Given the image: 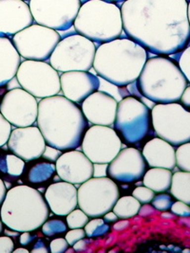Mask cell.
I'll use <instances>...</instances> for the list:
<instances>
[{"label": "cell", "mask_w": 190, "mask_h": 253, "mask_svg": "<svg viewBox=\"0 0 190 253\" xmlns=\"http://www.w3.org/2000/svg\"><path fill=\"white\" fill-rule=\"evenodd\" d=\"M35 238H36V236L33 235L31 233V231H24V232H21L19 242L22 246H28L35 240Z\"/></svg>", "instance_id": "45"}, {"label": "cell", "mask_w": 190, "mask_h": 253, "mask_svg": "<svg viewBox=\"0 0 190 253\" xmlns=\"http://www.w3.org/2000/svg\"><path fill=\"white\" fill-rule=\"evenodd\" d=\"M136 82L139 93L155 104L177 103L189 83L177 63L165 55L147 59Z\"/></svg>", "instance_id": "4"}, {"label": "cell", "mask_w": 190, "mask_h": 253, "mask_svg": "<svg viewBox=\"0 0 190 253\" xmlns=\"http://www.w3.org/2000/svg\"><path fill=\"white\" fill-rule=\"evenodd\" d=\"M188 15H189V21H190V1L188 2Z\"/></svg>", "instance_id": "57"}, {"label": "cell", "mask_w": 190, "mask_h": 253, "mask_svg": "<svg viewBox=\"0 0 190 253\" xmlns=\"http://www.w3.org/2000/svg\"><path fill=\"white\" fill-rule=\"evenodd\" d=\"M180 223H185V225H187L188 227L190 228V216L189 217H182L180 220Z\"/></svg>", "instance_id": "54"}, {"label": "cell", "mask_w": 190, "mask_h": 253, "mask_svg": "<svg viewBox=\"0 0 190 253\" xmlns=\"http://www.w3.org/2000/svg\"><path fill=\"white\" fill-rule=\"evenodd\" d=\"M96 46L83 35H71L61 39L49 57L58 72L89 71L94 68Z\"/></svg>", "instance_id": "8"}, {"label": "cell", "mask_w": 190, "mask_h": 253, "mask_svg": "<svg viewBox=\"0 0 190 253\" xmlns=\"http://www.w3.org/2000/svg\"><path fill=\"white\" fill-rule=\"evenodd\" d=\"M147 163L142 153L134 147L121 149L108 163L107 176L120 183H134L142 179Z\"/></svg>", "instance_id": "16"}, {"label": "cell", "mask_w": 190, "mask_h": 253, "mask_svg": "<svg viewBox=\"0 0 190 253\" xmlns=\"http://www.w3.org/2000/svg\"><path fill=\"white\" fill-rule=\"evenodd\" d=\"M156 135L173 146L190 141V112L178 103L155 104L151 108Z\"/></svg>", "instance_id": "9"}, {"label": "cell", "mask_w": 190, "mask_h": 253, "mask_svg": "<svg viewBox=\"0 0 190 253\" xmlns=\"http://www.w3.org/2000/svg\"><path fill=\"white\" fill-rule=\"evenodd\" d=\"M68 229V225L61 219H50L47 220L42 226V232L48 237L54 236L65 232Z\"/></svg>", "instance_id": "33"}, {"label": "cell", "mask_w": 190, "mask_h": 253, "mask_svg": "<svg viewBox=\"0 0 190 253\" xmlns=\"http://www.w3.org/2000/svg\"><path fill=\"white\" fill-rule=\"evenodd\" d=\"M84 230L86 231V234L89 238H93V237H99L106 234L109 230V226L106 224L104 219L98 217V218H93V220L89 221L85 226Z\"/></svg>", "instance_id": "29"}, {"label": "cell", "mask_w": 190, "mask_h": 253, "mask_svg": "<svg viewBox=\"0 0 190 253\" xmlns=\"http://www.w3.org/2000/svg\"><path fill=\"white\" fill-rule=\"evenodd\" d=\"M120 197L116 181L108 176L92 177L80 185L78 189V207L89 217H103L112 211Z\"/></svg>", "instance_id": "10"}, {"label": "cell", "mask_w": 190, "mask_h": 253, "mask_svg": "<svg viewBox=\"0 0 190 253\" xmlns=\"http://www.w3.org/2000/svg\"><path fill=\"white\" fill-rule=\"evenodd\" d=\"M117 106L118 101L112 95L97 90L84 101L81 108L89 123L111 126L115 121Z\"/></svg>", "instance_id": "20"}, {"label": "cell", "mask_w": 190, "mask_h": 253, "mask_svg": "<svg viewBox=\"0 0 190 253\" xmlns=\"http://www.w3.org/2000/svg\"><path fill=\"white\" fill-rule=\"evenodd\" d=\"M3 231V222H2V220H1V217H0V233Z\"/></svg>", "instance_id": "58"}, {"label": "cell", "mask_w": 190, "mask_h": 253, "mask_svg": "<svg viewBox=\"0 0 190 253\" xmlns=\"http://www.w3.org/2000/svg\"><path fill=\"white\" fill-rule=\"evenodd\" d=\"M147 60V50L131 38H117L96 48L94 69L118 87L135 83Z\"/></svg>", "instance_id": "3"}, {"label": "cell", "mask_w": 190, "mask_h": 253, "mask_svg": "<svg viewBox=\"0 0 190 253\" xmlns=\"http://www.w3.org/2000/svg\"><path fill=\"white\" fill-rule=\"evenodd\" d=\"M187 1H188V2H189V1H190V0H187Z\"/></svg>", "instance_id": "60"}, {"label": "cell", "mask_w": 190, "mask_h": 253, "mask_svg": "<svg viewBox=\"0 0 190 253\" xmlns=\"http://www.w3.org/2000/svg\"><path fill=\"white\" fill-rule=\"evenodd\" d=\"M82 152L93 163H109L122 149V139L110 126L88 128L81 144Z\"/></svg>", "instance_id": "14"}, {"label": "cell", "mask_w": 190, "mask_h": 253, "mask_svg": "<svg viewBox=\"0 0 190 253\" xmlns=\"http://www.w3.org/2000/svg\"><path fill=\"white\" fill-rule=\"evenodd\" d=\"M6 169L10 176L18 177L23 173L25 161L14 154L6 155Z\"/></svg>", "instance_id": "30"}, {"label": "cell", "mask_w": 190, "mask_h": 253, "mask_svg": "<svg viewBox=\"0 0 190 253\" xmlns=\"http://www.w3.org/2000/svg\"><path fill=\"white\" fill-rule=\"evenodd\" d=\"M155 213H157V210L152 205H149V203L143 204L142 206H141L139 210V212H138V214L142 217H148V216L153 215Z\"/></svg>", "instance_id": "44"}, {"label": "cell", "mask_w": 190, "mask_h": 253, "mask_svg": "<svg viewBox=\"0 0 190 253\" xmlns=\"http://www.w3.org/2000/svg\"><path fill=\"white\" fill-rule=\"evenodd\" d=\"M113 126L122 140L138 145L153 128L151 109L135 97H126L118 102Z\"/></svg>", "instance_id": "7"}, {"label": "cell", "mask_w": 190, "mask_h": 253, "mask_svg": "<svg viewBox=\"0 0 190 253\" xmlns=\"http://www.w3.org/2000/svg\"><path fill=\"white\" fill-rule=\"evenodd\" d=\"M33 253H48V250L47 249V246L45 245V243L43 240H38L36 242L33 251Z\"/></svg>", "instance_id": "47"}, {"label": "cell", "mask_w": 190, "mask_h": 253, "mask_svg": "<svg viewBox=\"0 0 190 253\" xmlns=\"http://www.w3.org/2000/svg\"><path fill=\"white\" fill-rule=\"evenodd\" d=\"M35 22L65 32L73 26L82 5L81 0H29Z\"/></svg>", "instance_id": "13"}, {"label": "cell", "mask_w": 190, "mask_h": 253, "mask_svg": "<svg viewBox=\"0 0 190 253\" xmlns=\"http://www.w3.org/2000/svg\"><path fill=\"white\" fill-rule=\"evenodd\" d=\"M170 193L177 200L190 205V172L181 171L172 175Z\"/></svg>", "instance_id": "26"}, {"label": "cell", "mask_w": 190, "mask_h": 253, "mask_svg": "<svg viewBox=\"0 0 190 253\" xmlns=\"http://www.w3.org/2000/svg\"><path fill=\"white\" fill-rule=\"evenodd\" d=\"M87 236L86 231L83 229H71V230L66 233V240L69 243L70 246H73L75 243Z\"/></svg>", "instance_id": "40"}, {"label": "cell", "mask_w": 190, "mask_h": 253, "mask_svg": "<svg viewBox=\"0 0 190 253\" xmlns=\"http://www.w3.org/2000/svg\"><path fill=\"white\" fill-rule=\"evenodd\" d=\"M35 23L29 4L24 0H0V36H13Z\"/></svg>", "instance_id": "19"}, {"label": "cell", "mask_w": 190, "mask_h": 253, "mask_svg": "<svg viewBox=\"0 0 190 253\" xmlns=\"http://www.w3.org/2000/svg\"><path fill=\"white\" fill-rule=\"evenodd\" d=\"M7 189H6V186L4 184L3 180L0 178V207L2 206V203L6 197L7 195Z\"/></svg>", "instance_id": "51"}, {"label": "cell", "mask_w": 190, "mask_h": 253, "mask_svg": "<svg viewBox=\"0 0 190 253\" xmlns=\"http://www.w3.org/2000/svg\"><path fill=\"white\" fill-rule=\"evenodd\" d=\"M14 251V243L10 236L0 237V253H11Z\"/></svg>", "instance_id": "42"}, {"label": "cell", "mask_w": 190, "mask_h": 253, "mask_svg": "<svg viewBox=\"0 0 190 253\" xmlns=\"http://www.w3.org/2000/svg\"><path fill=\"white\" fill-rule=\"evenodd\" d=\"M184 253H190V250H185Z\"/></svg>", "instance_id": "59"}, {"label": "cell", "mask_w": 190, "mask_h": 253, "mask_svg": "<svg viewBox=\"0 0 190 253\" xmlns=\"http://www.w3.org/2000/svg\"><path fill=\"white\" fill-rule=\"evenodd\" d=\"M121 12L125 34L151 53L172 55L190 44L187 0H127Z\"/></svg>", "instance_id": "1"}, {"label": "cell", "mask_w": 190, "mask_h": 253, "mask_svg": "<svg viewBox=\"0 0 190 253\" xmlns=\"http://www.w3.org/2000/svg\"><path fill=\"white\" fill-rule=\"evenodd\" d=\"M60 179L72 184L81 185L94 176V163L77 150L63 152L55 162Z\"/></svg>", "instance_id": "18"}, {"label": "cell", "mask_w": 190, "mask_h": 253, "mask_svg": "<svg viewBox=\"0 0 190 253\" xmlns=\"http://www.w3.org/2000/svg\"><path fill=\"white\" fill-rule=\"evenodd\" d=\"M44 197L49 210L58 216H67L78 206V189L63 180L49 185Z\"/></svg>", "instance_id": "22"}, {"label": "cell", "mask_w": 190, "mask_h": 253, "mask_svg": "<svg viewBox=\"0 0 190 253\" xmlns=\"http://www.w3.org/2000/svg\"><path fill=\"white\" fill-rule=\"evenodd\" d=\"M48 215L49 208L45 197L28 185H18L9 190L0 210L4 225L18 232L38 230Z\"/></svg>", "instance_id": "5"}, {"label": "cell", "mask_w": 190, "mask_h": 253, "mask_svg": "<svg viewBox=\"0 0 190 253\" xmlns=\"http://www.w3.org/2000/svg\"><path fill=\"white\" fill-rule=\"evenodd\" d=\"M161 217L164 219H172L175 217V214L172 211L169 212L168 211H163V213L161 214Z\"/></svg>", "instance_id": "52"}, {"label": "cell", "mask_w": 190, "mask_h": 253, "mask_svg": "<svg viewBox=\"0 0 190 253\" xmlns=\"http://www.w3.org/2000/svg\"><path fill=\"white\" fill-rule=\"evenodd\" d=\"M0 112L12 126H32L37 120L38 103L35 96L22 87L13 88L3 96Z\"/></svg>", "instance_id": "15"}, {"label": "cell", "mask_w": 190, "mask_h": 253, "mask_svg": "<svg viewBox=\"0 0 190 253\" xmlns=\"http://www.w3.org/2000/svg\"><path fill=\"white\" fill-rule=\"evenodd\" d=\"M180 101L186 107H190V86H187L181 96Z\"/></svg>", "instance_id": "48"}, {"label": "cell", "mask_w": 190, "mask_h": 253, "mask_svg": "<svg viewBox=\"0 0 190 253\" xmlns=\"http://www.w3.org/2000/svg\"><path fill=\"white\" fill-rule=\"evenodd\" d=\"M20 64L21 56L12 40L7 36H0V87L16 76Z\"/></svg>", "instance_id": "24"}, {"label": "cell", "mask_w": 190, "mask_h": 253, "mask_svg": "<svg viewBox=\"0 0 190 253\" xmlns=\"http://www.w3.org/2000/svg\"><path fill=\"white\" fill-rule=\"evenodd\" d=\"M107 163H94V177L107 176Z\"/></svg>", "instance_id": "43"}, {"label": "cell", "mask_w": 190, "mask_h": 253, "mask_svg": "<svg viewBox=\"0 0 190 253\" xmlns=\"http://www.w3.org/2000/svg\"><path fill=\"white\" fill-rule=\"evenodd\" d=\"M11 132H12V125L0 112V148L8 142Z\"/></svg>", "instance_id": "37"}, {"label": "cell", "mask_w": 190, "mask_h": 253, "mask_svg": "<svg viewBox=\"0 0 190 253\" xmlns=\"http://www.w3.org/2000/svg\"><path fill=\"white\" fill-rule=\"evenodd\" d=\"M88 214L81 209H75L66 216L67 225L70 229H83L90 221Z\"/></svg>", "instance_id": "31"}, {"label": "cell", "mask_w": 190, "mask_h": 253, "mask_svg": "<svg viewBox=\"0 0 190 253\" xmlns=\"http://www.w3.org/2000/svg\"><path fill=\"white\" fill-rule=\"evenodd\" d=\"M13 253H29V251L27 250V249H23V248H18V249H16V250H14L13 251Z\"/></svg>", "instance_id": "55"}, {"label": "cell", "mask_w": 190, "mask_h": 253, "mask_svg": "<svg viewBox=\"0 0 190 253\" xmlns=\"http://www.w3.org/2000/svg\"><path fill=\"white\" fill-rule=\"evenodd\" d=\"M73 27L97 44L115 40L124 31L121 7L105 0H88L81 5Z\"/></svg>", "instance_id": "6"}, {"label": "cell", "mask_w": 190, "mask_h": 253, "mask_svg": "<svg viewBox=\"0 0 190 253\" xmlns=\"http://www.w3.org/2000/svg\"><path fill=\"white\" fill-rule=\"evenodd\" d=\"M15 77L21 87L36 98L45 99L61 91L59 73L46 61L21 62Z\"/></svg>", "instance_id": "11"}, {"label": "cell", "mask_w": 190, "mask_h": 253, "mask_svg": "<svg viewBox=\"0 0 190 253\" xmlns=\"http://www.w3.org/2000/svg\"><path fill=\"white\" fill-rule=\"evenodd\" d=\"M141 208V203L133 196L119 197L112 211L120 219H130L136 216Z\"/></svg>", "instance_id": "28"}, {"label": "cell", "mask_w": 190, "mask_h": 253, "mask_svg": "<svg viewBox=\"0 0 190 253\" xmlns=\"http://www.w3.org/2000/svg\"><path fill=\"white\" fill-rule=\"evenodd\" d=\"M142 154L151 168L173 170L176 166V150L172 144L159 137L148 140L142 148Z\"/></svg>", "instance_id": "23"}, {"label": "cell", "mask_w": 190, "mask_h": 253, "mask_svg": "<svg viewBox=\"0 0 190 253\" xmlns=\"http://www.w3.org/2000/svg\"><path fill=\"white\" fill-rule=\"evenodd\" d=\"M105 1H107V2H111V3H115V4H117V3H123V2H125V1H127V0H105Z\"/></svg>", "instance_id": "56"}, {"label": "cell", "mask_w": 190, "mask_h": 253, "mask_svg": "<svg viewBox=\"0 0 190 253\" xmlns=\"http://www.w3.org/2000/svg\"><path fill=\"white\" fill-rule=\"evenodd\" d=\"M171 211L180 217H189L190 216V205L183 202V201H176L173 202L171 206Z\"/></svg>", "instance_id": "38"}, {"label": "cell", "mask_w": 190, "mask_h": 253, "mask_svg": "<svg viewBox=\"0 0 190 253\" xmlns=\"http://www.w3.org/2000/svg\"><path fill=\"white\" fill-rule=\"evenodd\" d=\"M103 219L107 223H115L118 220V216L116 215V213L113 211H109L106 214H104Z\"/></svg>", "instance_id": "50"}, {"label": "cell", "mask_w": 190, "mask_h": 253, "mask_svg": "<svg viewBox=\"0 0 190 253\" xmlns=\"http://www.w3.org/2000/svg\"><path fill=\"white\" fill-rule=\"evenodd\" d=\"M130 221L129 219H122L120 221H116L115 224L113 225V230L116 231H122V230H126L129 226H130Z\"/></svg>", "instance_id": "46"}, {"label": "cell", "mask_w": 190, "mask_h": 253, "mask_svg": "<svg viewBox=\"0 0 190 253\" xmlns=\"http://www.w3.org/2000/svg\"><path fill=\"white\" fill-rule=\"evenodd\" d=\"M152 206L160 211H169L171 209V206L173 204V199L172 197L167 195V194H159V195H155L152 201H151Z\"/></svg>", "instance_id": "34"}, {"label": "cell", "mask_w": 190, "mask_h": 253, "mask_svg": "<svg viewBox=\"0 0 190 253\" xmlns=\"http://www.w3.org/2000/svg\"><path fill=\"white\" fill-rule=\"evenodd\" d=\"M61 91L76 104H82L93 93L99 90L100 79L89 71H68L60 75Z\"/></svg>", "instance_id": "21"}, {"label": "cell", "mask_w": 190, "mask_h": 253, "mask_svg": "<svg viewBox=\"0 0 190 253\" xmlns=\"http://www.w3.org/2000/svg\"><path fill=\"white\" fill-rule=\"evenodd\" d=\"M176 165L185 172H190V141L179 145L176 150Z\"/></svg>", "instance_id": "32"}, {"label": "cell", "mask_w": 190, "mask_h": 253, "mask_svg": "<svg viewBox=\"0 0 190 253\" xmlns=\"http://www.w3.org/2000/svg\"><path fill=\"white\" fill-rule=\"evenodd\" d=\"M70 245L66 238H56L50 242L49 250L51 253H63L68 252Z\"/></svg>", "instance_id": "39"}, {"label": "cell", "mask_w": 190, "mask_h": 253, "mask_svg": "<svg viewBox=\"0 0 190 253\" xmlns=\"http://www.w3.org/2000/svg\"><path fill=\"white\" fill-rule=\"evenodd\" d=\"M173 173L166 168L153 167L146 170L142 177V183L154 191L155 193H165L170 189Z\"/></svg>", "instance_id": "25"}, {"label": "cell", "mask_w": 190, "mask_h": 253, "mask_svg": "<svg viewBox=\"0 0 190 253\" xmlns=\"http://www.w3.org/2000/svg\"><path fill=\"white\" fill-rule=\"evenodd\" d=\"M12 230V231H10L9 230H4V232H5L8 236H10V237H17V236H18V234H19L18 231L13 230Z\"/></svg>", "instance_id": "53"}, {"label": "cell", "mask_w": 190, "mask_h": 253, "mask_svg": "<svg viewBox=\"0 0 190 253\" xmlns=\"http://www.w3.org/2000/svg\"><path fill=\"white\" fill-rule=\"evenodd\" d=\"M62 154H63V152L61 150L57 149L55 147H52V146H49L47 144L46 148L44 150V153L42 155V158L46 161L53 163V162L57 161Z\"/></svg>", "instance_id": "41"}, {"label": "cell", "mask_w": 190, "mask_h": 253, "mask_svg": "<svg viewBox=\"0 0 190 253\" xmlns=\"http://www.w3.org/2000/svg\"><path fill=\"white\" fill-rule=\"evenodd\" d=\"M56 172L55 164L49 161H39L35 163L28 171L27 179L32 184H41L49 180Z\"/></svg>", "instance_id": "27"}, {"label": "cell", "mask_w": 190, "mask_h": 253, "mask_svg": "<svg viewBox=\"0 0 190 253\" xmlns=\"http://www.w3.org/2000/svg\"><path fill=\"white\" fill-rule=\"evenodd\" d=\"M7 144L12 154L25 161L40 159L47 145L40 129L33 126L12 130Z\"/></svg>", "instance_id": "17"}, {"label": "cell", "mask_w": 190, "mask_h": 253, "mask_svg": "<svg viewBox=\"0 0 190 253\" xmlns=\"http://www.w3.org/2000/svg\"><path fill=\"white\" fill-rule=\"evenodd\" d=\"M88 244H89V241L86 240L85 238H83V239L76 242V243L72 246V248H73V250H74L75 252H83V251H85V250L87 249Z\"/></svg>", "instance_id": "49"}, {"label": "cell", "mask_w": 190, "mask_h": 253, "mask_svg": "<svg viewBox=\"0 0 190 253\" xmlns=\"http://www.w3.org/2000/svg\"><path fill=\"white\" fill-rule=\"evenodd\" d=\"M61 36L57 31L34 23L25 28L12 38V43L21 57L26 60H49Z\"/></svg>", "instance_id": "12"}, {"label": "cell", "mask_w": 190, "mask_h": 253, "mask_svg": "<svg viewBox=\"0 0 190 253\" xmlns=\"http://www.w3.org/2000/svg\"><path fill=\"white\" fill-rule=\"evenodd\" d=\"M179 67L186 76L187 80L190 83V45L187 46L181 53L179 58Z\"/></svg>", "instance_id": "36"}, {"label": "cell", "mask_w": 190, "mask_h": 253, "mask_svg": "<svg viewBox=\"0 0 190 253\" xmlns=\"http://www.w3.org/2000/svg\"><path fill=\"white\" fill-rule=\"evenodd\" d=\"M36 123L48 145L62 152L80 147L89 128L82 108L64 95L41 99Z\"/></svg>", "instance_id": "2"}, {"label": "cell", "mask_w": 190, "mask_h": 253, "mask_svg": "<svg viewBox=\"0 0 190 253\" xmlns=\"http://www.w3.org/2000/svg\"><path fill=\"white\" fill-rule=\"evenodd\" d=\"M24 1H27V0H24Z\"/></svg>", "instance_id": "61"}, {"label": "cell", "mask_w": 190, "mask_h": 253, "mask_svg": "<svg viewBox=\"0 0 190 253\" xmlns=\"http://www.w3.org/2000/svg\"><path fill=\"white\" fill-rule=\"evenodd\" d=\"M155 194L156 193L154 191L145 186L137 187L132 192V196H134L141 204L150 203L155 196Z\"/></svg>", "instance_id": "35"}]
</instances>
